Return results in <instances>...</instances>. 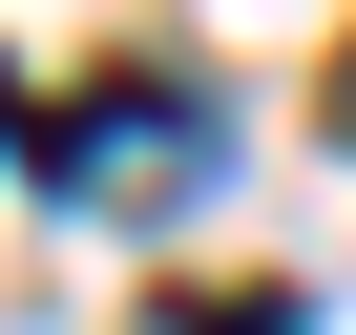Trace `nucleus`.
Here are the masks:
<instances>
[{"label":"nucleus","mask_w":356,"mask_h":335,"mask_svg":"<svg viewBox=\"0 0 356 335\" xmlns=\"http://www.w3.org/2000/svg\"><path fill=\"white\" fill-rule=\"evenodd\" d=\"M42 147V189H84V210H168V189H210V105L189 84H105V105H63V126H22Z\"/></svg>","instance_id":"obj_1"},{"label":"nucleus","mask_w":356,"mask_h":335,"mask_svg":"<svg viewBox=\"0 0 356 335\" xmlns=\"http://www.w3.org/2000/svg\"><path fill=\"white\" fill-rule=\"evenodd\" d=\"M168 335H293V314H273V293H210V314H168Z\"/></svg>","instance_id":"obj_2"},{"label":"nucleus","mask_w":356,"mask_h":335,"mask_svg":"<svg viewBox=\"0 0 356 335\" xmlns=\"http://www.w3.org/2000/svg\"><path fill=\"white\" fill-rule=\"evenodd\" d=\"M0 147H22V63H0Z\"/></svg>","instance_id":"obj_3"}]
</instances>
